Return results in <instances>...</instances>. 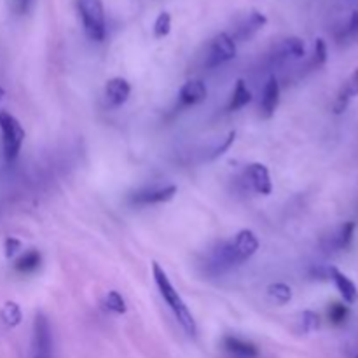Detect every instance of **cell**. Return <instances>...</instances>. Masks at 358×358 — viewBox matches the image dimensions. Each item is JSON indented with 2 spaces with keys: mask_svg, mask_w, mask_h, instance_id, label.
Listing matches in <instances>:
<instances>
[{
  "mask_svg": "<svg viewBox=\"0 0 358 358\" xmlns=\"http://www.w3.org/2000/svg\"><path fill=\"white\" fill-rule=\"evenodd\" d=\"M258 250V240L254 231L243 229L229 241L218 245L214 248L207 261L208 273L218 274L231 270L234 266L247 263L248 258L254 257L255 252Z\"/></svg>",
  "mask_w": 358,
  "mask_h": 358,
  "instance_id": "6da1fadb",
  "label": "cell"
},
{
  "mask_svg": "<svg viewBox=\"0 0 358 358\" xmlns=\"http://www.w3.org/2000/svg\"><path fill=\"white\" fill-rule=\"evenodd\" d=\"M152 276H154L156 285H158L159 294H161V297L164 299V303L170 306V310L173 311L175 318H177L178 323L182 325V329H184L189 336H196L198 334L196 320H194L192 313L189 311L187 304L184 303L180 294L175 290L173 283H171L170 278H168L167 271L162 270L159 263H152Z\"/></svg>",
  "mask_w": 358,
  "mask_h": 358,
  "instance_id": "7a4b0ae2",
  "label": "cell"
},
{
  "mask_svg": "<svg viewBox=\"0 0 358 358\" xmlns=\"http://www.w3.org/2000/svg\"><path fill=\"white\" fill-rule=\"evenodd\" d=\"M77 11L88 39L95 42L104 41L105 34H107L104 2L102 0H77Z\"/></svg>",
  "mask_w": 358,
  "mask_h": 358,
  "instance_id": "3957f363",
  "label": "cell"
},
{
  "mask_svg": "<svg viewBox=\"0 0 358 358\" xmlns=\"http://www.w3.org/2000/svg\"><path fill=\"white\" fill-rule=\"evenodd\" d=\"M0 135H2V152L8 162H15L21 151L25 140V129L21 122L9 114L8 111H0Z\"/></svg>",
  "mask_w": 358,
  "mask_h": 358,
  "instance_id": "277c9868",
  "label": "cell"
},
{
  "mask_svg": "<svg viewBox=\"0 0 358 358\" xmlns=\"http://www.w3.org/2000/svg\"><path fill=\"white\" fill-rule=\"evenodd\" d=\"M236 56V42L231 37L229 34H217L211 39L210 46H208L207 59H205V67L207 68H215L218 65L225 62H231V59Z\"/></svg>",
  "mask_w": 358,
  "mask_h": 358,
  "instance_id": "5b68a950",
  "label": "cell"
},
{
  "mask_svg": "<svg viewBox=\"0 0 358 358\" xmlns=\"http://www.w3.org/2000/svg\"><path fill=\"white\" fill-rule=\"evenodd\" d=\"M53 334L49 320L44 313L35 314L34 320V357L51 358Z\"/></svg>",
  "mask_w": 358,
  "mask_h": 358,
  "instance_id": "8992f818",
  "label": "cell"
},
{
  "mask_svg": "<svg viewBox=\"0 0 358 358\" xmlns=\"http://www.w3.org/2000/svg\"><path fill=\"white\" fill-rule=\"evenodd\" d=\"M355 229H357V224H355V222H344L339 227H336L332 233L321 238V248H323L325 252L346 250V248H350L351 241H353Z\"/></svg>",
  "mask_w": 358,
  "mask_h": 358,
  "instance_id": "52a82bcc",
  "label": "cell"
},
{
  "mask_svg": "<svg viewBox=\"0 0 358 358\" xmlns=\"http://www.w3.org/2000/svg\"><path fill=\"white\" fill-rule=\"evenodd\" d=\"M245 178H247L250 187L257 194L267 196V194L273 192V182H271L270 170H267V167L263 164V162H252V164H248L247 170H245Z\"/></svg>",
  "mask_w": 358,
  "mask_h": 358,
  "instance_id": "ba28073f",
  "label": "cell"
},
{
  "mask_svg": "<svg viewBox=\"0 0 358 358\" xmlns=\"http://www.w3.org/2000/svg\"><path fill=\"white\" fill-rule=\"evenodd\" d=\"M177 194V185H164V187H151L131 194L129 201L133 205H158L168 203Z\"/></svg>",
  "mask_w": 358,
  "mask_h": 358,
  "instance_id": "9c48e42d",
  "label": "cell"
},
{
  "mask_svg": "<svg viewBox=\"0 0 358 358\" xmlns=\"http://www.w3.org/2000/svg\"><path fill=\"white\" fill-rule=\"evenodd\" d=\"M129 95H131V86H129V82L126 79L112 77L105 84V100H107L109 107H121L122 104L128 102Z\"/></svg>",
  "mask_w": 358,
  "mask_h": 358,
  "instance_id": "30bf717a",
  "label": "cell"
},
{
  "mask_svg": "<svg viewBox=\"0 0 358 358\" xmlns=\"http://www.w3.org/2000/svg\"><path fill=\"white\" fill-rule=\"evenodd\" d=\"M306 55V46L299 37H288L283 39L280 44L274 46L273 53H271V59L274 63L287 62L290 58H303Z\"/></svg>",
  "mask_w": 358,
  "mask_h": 358,
  "instance_id": "8fae6325",
  "label": "cell"
},
{
  "mask_svg": "<svg viewBox=\"0 0 358 358\" xmlns=\"http://www.w3.org/2000/svg\"><path fill=\"white\" fill-rule=\"evenodd\" d=\"M222 348L229 358H258V350L254 343L236 336H225Z\"/></svg>",
  "mask_w": 358,
  "mask_h": 358,
  "instance_id": "7c38bea8",
  "label": "cell"
},
{
  "mask_svg": "<svg viewBox=\"0 0 358 358\" xmlns=\"http://www.w3.org/2000/svg\"><path fill=\"white\" fill-rule=\"evenodd\" d=\"M278 105H280V82L276 77H270L264 86L263 98H261V115L264 119L273 117Z\"/></svg>",
  "mask_w": 358,
  "mask_h": 358,
  "instance_id": "4fadbf2b",
  "label": "cell"
},
{
  "mask_svg": "<svg viewBox=\"0 0 358 358\" xmlns=\"http://www.w3.org/2000/svg\"><path fill=\"white\" fill-rule=\"evenodd\" d=\"M329 276L332 278L334 285L339 290L341 297H343L344 304H355L358 303V288L355 285V281L351 278H348L343 271H339L337 267H329Z\"/></svg>",
  "mask_w": 358,
  "mask_h": 358,
  "instance_id": "5bb4252c",
  "label": "cell"
},
{
  "mask_svg": "<svg viewBox=\"0 0 358 358\" xmlns=\"http://www.w3.org/2000/svg\"><path fill=\"white\" fill-rule=\"evenodd\" d=\"M208 96V89L203 81H187L178 91V102L182 107L198 105Z\"/></svg>",
  "mask_w": 358,
  "mask_h": 358,
  "instance_id": "9a60e30c",
  "label": "cell"
},
{
  "mask_svg": "<svg viewBox=\"0 0 358 358\" xmlns=\"http://www.w3.org/2000/svg\"><path fill=\"white\" fill-rule=\"evenodd\" d=\"M358 96V68H355L353 74L346 79V82L343 84V88L337 93V98L334 102V112L336 114H343L348 109L350 102Z\"/></svg>",
  "mask_w": 358,
  "mask_h": 358,
  "instance_id": "2e32d148",
  "label": "cell"
},
{
  "mask_svg": "<svg viewBox=\"0 0 358 358\" xmlns=\"http://www.w3.org/2000/svg\"><path fill=\"white\" fill-rule=\"evenodd\" d=\"M267 23V18L264 15H261V12L254 11L250 16H248L247 19H245L243 23H241L240 26H238L236 34H234L233 39H240V41H247V39H250L252 35L255 34V32H258V30L263 28L264 25Z\"/></svg>",
  "mask_w": 358,
  "mask_h": 358,
  "instance_id": "e0dca14e",
  "label": "cell"
},
{
  "mask_svg": "<svg viewBox=\"0 0 358 358\" xmlns=\"http://www.w3.org/2000/svg\"><path fill=\"white\" fill-rule=\"evenodd\" d=\"M250 102H252L250 89L247 88V84H245L243 79H238V81H236V88H234L233 96H231L229 105H227V111H229V112H236V111H240V109L247 107V105L250 104Z\"/></svg>",
  "mask_w": 358,
  "mask_h": 358,
  "instance_id": "ac0fdd59",
  "label": "cell"
},
{
  "mask_svg": "<svg viewBox=\"0 0 358 358\" xmlns=\"http://www.w3.org/2000/svg\"><path fill=\"white\" fill-rule=\"evenodd\" d=\"M41 252L39 250H28L25 252V254L21 255V257L16 261L15 264V270L18 271V273H32V271L37 270L39 266H41Z\"/></svg>",
  "mask_w": 358,
  "mask_h": 358,
  "instance_id": "d6986e66",
  "label": "cell"
},
{
  "mask_svg": "<svg viewBox=\"0 0 358 358\" xmlns=\"http://www.w3.org/2000/svg\"><path fill=\"white\" fill-rule=\"evenodd\" d=\"M0 318H2V321H4L8 327H11V329L12 327H18L23 320L21 308H19V304L15 303V301H8V303L2 306V310H0Z\"/></svg>",
  "mask_w": 358,
  "mask_h": 358,
  "instance_id": "ffe728a7",
  "label": "cell"
},
{
  "mask_svg": "<svg viewBox=\"0 0 358 358\" xmlns=\"http://www.w3.org/2000/svg\"><path fill=\"white\" fill-rule=\"evenodd\" d=\"M267 296L274 301L276 304H288L292 299V288L287 283H271L267 287Z\"/></svg>",
  "mask_w": 358,
  "mask_h": 358,
  "instance_id": "44dd1931",
  "label": "cell"
},
{
  "mask_svg": "<svg viewBox=\"0 0 358 358\" xmlns=\"http://www.w3.org/2000/svg\"><path fill=\"white\" fill-rule=\"evenodd\" d=\"M105 308L115 314H124L126 311H128L124 297H122L117 290H111L107 296H105Z\"/></svg>",
  "mask_w": 358,
  "mask_h": 358,
  "instance_id": "7402d4cb",
  "label": "cell"
},
{
  "mask_svg": "<svg viewBox=\"0 0 358 358\" xmlns=\"http://www.w3.org/2000/svg\"><path fill=\"white\" fill-rule=\"evenodd\" d=\"M171 32V16L170 12L162 11L159 12V16L156 18L154 23V37L156 39H164L168 37Z\"/></svg>",
  "mask_w": 358,
  "mask_h": 358,
  "instance_id": "603a6c76",
  "label": "cell"
},
{
  "mask_svg": "<svg viewBox=\"0 0 358 358\" xmlns=\"http://www.w3.org/2000/svg\"><path fill=\"white\" fill-rule=\"evenodd\" d=\"M301 330H303L304 334H311L314 332V330L320 329V317H318L314 311H303L301 313Z\"/></svg>",
  "mask_w": 358,
  "mask_h": 358,
  "instance_id": "cb8c5ba5",
  "label": "cell"
},
{
  "mask_svg": "<svg viewBox=\"0 0 358 358\" xmlns=\"http://www.w3.org/2000/svg\"><path fill=\"white\" fill-rule=\"evenodd\" d=\"M350 317V308L343 303H334L330 304L329 308V320L330 323L334 325H341L348 320Z\"/></svg>",
  "mask_w": 358,
  "mask_h": 358,
  "instance_id": "d4e9b609",
  "label": "cell"
},
{
  "mask_svg": "<svg viewBox=\"0 0 358 358\" xmlns=\"http://www.w3.org/2000/svg\"><path fill=\"white\" fill-rule=\"evenodd\" d=\"M325 62H327V44H325L323 39H317V42H314L313 62H311V65L318 68L321 67V65H325Z\"/></svg>",
  "mask_w": 358,
  "mask_h": 358,
  "instance_id": "484cf974",
  "label": "cell"
},
{
  "mask_svg": "<svg viewBox=\"0 0 358 358\" xmlns=\"http://www.w3.org/2000/svg\"><path fill=\"white\" fill-rule=\"evenodd\" d=\"M234 138H236V131H231V133L227 135V137H225L224 140H222L220 144H218L217 147L214 149V151H211V154L208 156V161H214V159H217L218 156H222V154H224V152L227 151V149H229L231 145H233Z\"/></svg>",
  "mask_w": 358,
  "mask_h": 358,
  "instance_id": "4316f807",
  "label": "cell"
},
{
  "mask_svg": "<svg viewBox=\"0 0 358 358\" xmlns=\"http://www.w3.org/2000/svg\"><path fill=\"white\" fill-rule=\"evenodd\" d=\"M19 250H21V241L16 240V238H8L6 240V257H15Z\"/></svg>",
  "mask_w": 358,
  "mask_h": 358,
  "instance_id": "83f0119b",
  "label": "cell"
},
{
  "mask_svg": "<svg viewBox=\"0 0 358 358\" xmlns=\"http://www.w3.org/2000/svg\"><path fill=\"white\" fill-rule=\"evenodd\" d=\"M32 2L34 0H11V9L16 15H25V12H28Z\"/></svg>",
  "mask_w": 358,
  "mask_h": 358,
  "instance_id": "f1b7e54d",
  "label": "cell"
},
{
  "mask_svg": "<svg viewBox=\"0 0 358 358\" xmlns=\"http://www.w3.org/2000/svg\"><path fill=\"white\" fill-rule=\"evenodd\" d=\"M348 34H358V11L351 15L350 25H348Z\"/></svg>",
  "mask_w": 358,
  "mask_h": 358,
  "instance_id": "f546056e",
  "label": "cell"
},
{
  "mask_svg": "<svg viewBox=\"0 0 358 358\" xmlns=\"http://www.w3.org/2000/svg\"><path fill=\"white\" fill-rule=\"evenodd\" d=\"M4 95H6V91L2 88H0V100H2V98H4Z\"/></svg>",
  "mask_w": 358,
  "mask_h": 358,
  "instance_id": "4dcf8cb0",
  "label": "cell"
},
{
  "mask_svg": "<svg viewBox=\"0 0 358 358\" xmlns=\"http://www.w3.org/2000/svg\"><path fill=\"white\" fill-rule=\"evenodd\" d=\"M34 358H44V357H34Z\"/></svg>",
  "mask_w": 358,
  "mask_h": 358,
  "instance_id": "1f68e13d",
  "label": "cell"
},
{
  "mask_svg": "<svg viewBox=\"0 0 358 358\" xmlns=\"http://www.w3.org/2000/svg\"><path fill=\"white\" fill-rule=\"evenodd\" d=\"M355 358H358V355H357V357H355Z\"/></svg>",
  "mask_w": 358,
  "mask_h": 358,
  "instance_id": "d6a6232c",
  "label": "cell"
}]
</instances>
